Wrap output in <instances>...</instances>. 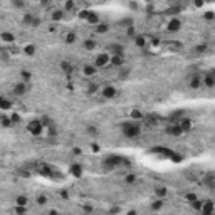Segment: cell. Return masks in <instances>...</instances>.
Here are the masks:
<instances>
[{
    "label": "cell",
    "instance_id": "obj_32",
    "mask_svg": "<svg viewBox=\"0 0 215 215\" xmlns=\"http://www.w3.org/2000/svg\"><path fill=\"white\" fill-rule=\"evenodd\" d=\"M207 49H208V46H207V44H200V46H197V47H195V52H197V54H203Z\"/></svg>",
    "mask_w": 215,
    "mask_h": 215
},
{
    "label": "cell",
    "instance_id": "obj_22",
    "mask_svg": "<svg viewBox=\"0 0 215 215\" xmlns=\"http://www.w3.org/2000/svg\"><path fill=\"white\" fill-rule=\"evenodd\" d=\"M161 208H163V200L161 198H156L151 203V210H153V212H160Z\"/></svg>",
    "mask_w": 215,
    "mask_h": 215
},
{
    "label": "cell",
    "instance_id": "obj_11",
    "mask_svg": "<svg viewBox=\"0 0 215 215\" xmlns=\"http://www.w3.org/2000/svg\"><path fill=\"white\" fill-rule=\"evenodd\" d=\"M69 172H71V175H72V177L79 178V177L83 175V166H81L79 163H74V165H71V170H69Z\"/></svg>",
    "mask_w": 215,
    "mask_h": 215
},
{
    "label": "cell",
    "instance_id": "obj_13",
    "mask_svg": "<svg viewBox=\"0 0 215 215\" xmlns=\"http://www.w3.org/2000/svg\"><path fill=\"white\" fill-rule=\"evenodd\" d=\"M103 96H104L106 99H111V98H114L116 96V89L113 86H106L104 89H103Z\"/></svg>",
    "mask_w": 215,
    "mask_h": 215
},
{
    "label": "cell",
    "instance_id": "obj_14",
    "mask_svg": "<svg viewBox=\"0 0 215 215\" xmlns=\"http://www.w3.org/2000/svg\"><path fill=\"white\" fill-rule=\"evenodd\" d=\"M203 86H207V88H214L215 86V76L214 74H207V76H203Z\"/></svg>",
    "mask_w": 215,
    "mask_h": 215
},
{
    "label": "cell",
    "instance_id": "obj_20",
    "mask_svg": "<svg viewBox=\"0 0 215 215\" xmlns=\"http://www.w3.org/2000/svg\"><path fill=\"white\" fill-rule=\"evenodd\" d=\"M27 203H29V198L24 197V195H19V197L15 198V205H17V207H27Z\"/></svg>",
    "mask_w": 215,
    "mask_h": 215
},
{
    "label": "cell",
    "instance_id": "obj_7",
    "mask_svg": "<svg viewBox=\"0 0 215 215\" xmlns=\"http://www.w3.org/2000/svg\"><path fill=\"white\" fill-rule=\"evenodd\" d=\"M188 86L192 88V89H198L200 86H203V79H202V76H198V74L192 76V77H190Z\"/></svg>",
    "mask_w": 215,
    "mask_h": 215
},
{
    "label": "cell",
    "instance_id": "obj_19",
    "mask_svg": "<svg viewBox=\"0 0 215 215\" xmlns=\"http://www.w3.org/2000/svg\"><path fill=\"white\" fill-rule=\"evenodd\" d=\"M155 193H156V197L158 198H165L166 197V193H168V190H166V187H156L155 188Z\"/></svg>",
    "mask_w": 215,
    "mask_h": 215
},
{
    "label": "cell",
    "instance_id": "obj_9",
    "mask_svg": "<svg viewBox=\"0 0 215 215\" xmlns=\"http://www.w3.org/2000/svg\"><path fill=\"white\" fill-rule=\"evenodd\" d=\"M182 29V20L180 19H172L168 22V30L170 32H178Z\"/></svg>",
    "mask_w": 215,
    "mask_h": 215
},
{
    "label": "cell",
    "instance_id": "obj_30",
    "mask_svg": "<svg viewBox=\"0 0 215 215\" xmlns=\"http://www.w3.org/2000/svg\"><path fill=\"white\" fill-rule=\"evenodd\" d=\"M185 198H187V202H188V203H193V202H197V195L195 193H192V192H188V193L185 195Z\"/></svg>",
    "mask_w": 215,
    "mask_h": 215
},
{
    "label": "cell",
    "instance_id": "obj_52",
    "mask_svg": "<svg viewBox=\"0 0 215 215\" xmlns=\"http://www.w3.org/2000/svg\"><path fill=\"white\" fill-rule=\"evenodd\" d=\"M128 215H138V214H136V210H130V212H128Z\"/></svg>",
    "mask_w": 215,
    "mask_h": 215
},
{
    "label": "cell",
    "instance_id": "obj_46",
    "mask_svg": "<svg viewBox=\"0 0 215 215\" xmlns=\"http://www.w3.org/2000/svg\"><path fill=\"white\" fill-rule=\"evenodd\" d=\"M96 91H98V86H96V84H91L89 86V93H96Z\"/></svg>",
    "mask_w": 215,
    "mask_h": 215
},
{
    "label": "cell",
    "instance_id": "obj_15",
    "mask_svg": "<svg viewBox=\"0 0 215 215\" xmlns=\"http://www.w3.org/2000/svg\"><path fill=\"white\" fill-rule=\"evenodd\" d=\"M178 125L182 126L183 133H185V131H190V130H192V119H190V118H182V121H180Z\"/></svg>",
    "mask_w": 215,
    "mask_h": 215
},
{
    "label": "cell",
    "instance_id": "obj_24",
    "mask_svg": "<svg viewBox=\"0 0 215 215\" xmlns=\"http://www.w3.org/2000/svg\"><path fill=\"white\" fill-rule=\"evenodd\" d=\"M94 30L98 32V34H106V32L109 30V25H108V24H98V25L94 27Z\"/></svg>",
    "mask_w": 215,
    "mask_h": 215
},
{
    "label": "cell",
    "instance_id": "obj_34",
    "mask_svg": "<svg viewBox=\"0 0 215 215\" xmlns=\"http://www.w3.org/2000/svg\"><path fill=\"white\" fill-rule=\"evenodd\" d=\"M86 131H88L89 136H98V128H96V126H88V130H86Z\"/></svg>",
    "mask_w": 215,
    "mask_h": 215
},
{
    "label": "cell",
    "instance_id": "obj_17",
    "mask_svg": "<svg viewBox=\"0 0 215 215\" xmlns=\"http://www.w3.org/2000/svg\"><path fill=\"white\" fill-rule=\"evenodd\" d=\"M83 46L86 51H94L96 49V41L94 39H86V41L83 42Z\"/></svg>",
    "mask_w": 215,
    "mask_h": 215
},
{
    "label": "cell",
    "instance_id": "obj_6",
    "mask_svg": "<svg viewBox=\"0 0 215 215\" xmlns=\"http://www.w3.org/2000/svg\"><path fill=\"white\" fill-rule=\"evenodd\" d=\"M12 93L15 96H24L27 94V83H24V81H20V83H17L14 88H12Z\"/></svg>",
    "mask_w": 215,
    "mask_h": 215
},
{
    "label": "cell",
    "instance_id": "obj_27",
    "mask_svg": "<svg viewBox=\"0 0 215 215\" xmlns=\"http://www.w3.org/2000/svg\"><path fill=\"white\" fill-rule=\"evenodd\" d=\"M20 77H22V81H24V83H29V81L32 79V74L29 72V71H25V69H24V71L20 72Z\"/></svg>",
    "mask_w": 215,
    "mask_h": 215
},
{
    "label": "cell",
    "instance_id": "obj_25",
    "mask_svg": "<svg viewBox=\"0 0 215 215\" xmlns=\"http://www.w3.org/2000/svg\"><path fill=\"white\" fill-rule=\"evenodd\" d=\"M64 17V12L62 10H54L52 14H51V19H52L54 22H57V20H61Z\"/></svg>",
    "mask_w": 215,
    "mask_h": 215
},
{
    "label": "cell",
    "instance_id": "obj_21",
    "mask_svg": "<svg viewBox=\"0 0 215 215\" xmlns=\"http://www.w3.org/2000/svg\"><path fill=\"white\" fill-rule=\"evenodd\" d=\"M88 24H91V25H98L99 24V17H98V14H94V12H91L89 17H88Z\"/></svg>",
    "mask_w": 215,
    "mask_h": 215
},
{
    "label": "cell",
    "instance_id": "obj_31",
    "mask_svg": "<svg viewBox=\"0 0 215 215\" xmlns=\"http://www.w3.org/2000/svg\"><path fill=\"white\" fill-rule=\"evenodd\" d=\"M76 39H77V37H76V34H74V32H69L67 35H66V42H67V44H74V42H76Z\"/></svg>",
    "mask_w": 215,
    "mask_h": 215
},
{
    "label": "cell",
    "instance_id": "obj_1",
    "mask_svg": "<svg viewBox=\"0 0 215 215\" xmlns=\"http://www.w3.org/2000/svg\"><path fill=\"white\" fill-rule=\"evenodd\" d=\"M121 131H123V135L126 138H136V136H140L141 130H140V125L138 123L128 121V123H125V125L121 126Z\"/></svg>",
    "mask_w": 215,
    "mask_h": 215
},
{
    "label": "cell",
    "instance_id": "obj_12",
    "mask_svg": "<svg viewBox=\"0 0 215 215\" xmlns=\"http://www.w3.org/2000/svg\"><path fill=\"white\" fill-rule=\"evenodd\" d=\"M0 39L5 42V44H14V41H15V35H14L12 32H2V34H0Z\"/></svg>",
    "mask_w": 215,
    "mask_h": 215
},
{
    "label": "cell",
    "instance_id": "obj_36",
    "mask_svg": "<svg viewBox=\"0 0 215 215\" xmlns=\"http://www.w3.org/2000/svg\"><path fill=\"white\" fill-rule=\"evenodd\" d=\"M35 202L39 205H46V203H47V197H46V195H39V197L35 198Z\"/></svg>",
    "mask_w": 215,
    "mask_h": 215
},
{
    "label": "cell",
    "instance_id": "obj_49",
    "mask_svg": "<svg viewBox=\"0 0 215 215\" xmlns=\"http://www.w3.org/2000/svg\"><path fill=\"white\" fill-rule=\"evenodd\" d=\"M39 24H41V20H39V19H35V20H34V24H32V27H37Z\"/></svg>",
    "mask_w": 215,
    "mask_h": 215
},
{
    "label": "cell",
    "instance_id": "obj_10",
    "mask_svg": "<svg viewBox=\"0 0 215 215\" xmlns=\"http://www.w3.org/2000/svg\"><path fill=\"white\" fill-rule=\"evenodd\" d=\"M96 71H98V69L94 67V64H84L83 66V72H84L86 77H93L96 74Z\"/></svg>",
    "mask_w": 215,
    "mask_h": 215
},
{
    "label": "cell",
    "instance_id": "obj_8",
    "mask_svg": "<svg viewBox=\"0 0 215 215\" xmlns=\"http://www.w3.org/2000/svg\"><path fill=\"white\" fill-rule=\"evenodd\" d=\"M166 133L172 135V136H182V135H183V130H182L180 125H172V126L166 128Z\"/></svg>",
    "mask_w": 215,
    "mask_h": 215
},
{
    "label": "cell",
    "instance_id": "obj_51",
    "mask_svg": "<svg viewBox=\"0 0 215 215\" xmlns=\"http://www.w3.org/2000/svg\"><path fill=\"white\" fill-rule=\"evenodd\" d=\"M49 215H59V212H57V210H51V212H49Z\"/></svg>",
    "mask_w": 215,
    "mask_h": 215
},
{
    "label": "cell",
    "instance_id": "obj_43",
    "mask_svg": "<svg viewBox=\"0 0 215 215\" xmlns=\"http://www.w3.org/2000/svg\"><path fill=\"white\" fill-rule=\"evenodd\" d=\"M10 119H12V123H19V121H20V116L17 114V113H14V114L10 116Z\"/></svg>",
    "mask_w": 215,
    "mask_h": 215
},
{
    "label": "cell",
    "instance_id": "obj_50",
    "mask_svg": "<svg viewBox=\"0 0 215 215\" xmlns=\"http://www.w3.org/2000/svg\"><path fill=\"white\" fill-rule=\"evenodd\" d=\"M14 5L15 7H24V4H22V2H14Z\"/></svg>",
    "mask_w": 215,
    "mask_h": 215
},
{
    "label": "cell",
    "instance_id": "obj_45",
    "mask_svg": "<svg viewBox=\"0 0 215 215\" xmlns=\"http://www.w3.org/2000/svg\"><path fill=\"white\" fill-rule=\"evenodd\" d=\"M91 150H93L94 153H98L99 151V145H94V143H93V145H91Z\"/></svg>",
    "mask_w": 215,
    "mask_h": 215
},
{
    "label": "cell",
    "instance_id": "obj_2",
    "mask_svg": "<svg viewBox=\"0 0 215 215\" xmlns=\"http://www.w3.org/2000/svg\"><path fill=\"white\" fill-rule=\"evenodd\" d=\"M27 131L30 133L32 136H41L42 131H44V125H42L41 119H32L29 125H27Z\"/></svg>",
    "mask_w": 215,
    "mask_h": 215
},
{
    "label": "cell",
    "instance_id": "obj_29",
    "mask_svg": "<svg viewBox=\"0 0 215 215\" xmlns=\"http://www.w3.org/2000/svg\"><path fill=\"white\" fill-rule=\"evenodd\" d=\"M61 69H62L64 72H71V71H72V66L69 62H66V61H62V62H61Z\"/></svg>",
    "mask_w": 215,
    "mask_h": 215
},
{
    "label": "cell",
    "instance_id": "obj_16",
    "mask_svg": "<svg viewBox=\"0 0 215 215\" xmlns=\"http://www.w3.org/2000/svg\"><path fill=\"white\" fill-rule=\"evenodd\" d=\"M123 64H125V57H123V56H111V66L121 67Z\"/></svg>",
    "mask_w": 215,
    "mask_h": 215
},
{
    "label": "cell",
    "instance_id": "obj_47",
    "mask_svg": "<svg viewBox=\"0 0 215 215\" xmlns=\"http://www.w3.org/2000/svg\"><path fill=\"white\" fill-rule=\"evenodd\" d=\"M128 35H135V27H128Z\"/></svg>",
    "mask_w": 215,
    "mask_h": 215
},
{
    "label": "cell",
    "instance_id": "obj_44",
    "mask_svg": "<svg viewBox=\"0 0 215 215\" xmlns=\"http://www.w3.org/2000/svg\"><path fill=\"white\" fill-rule=\"evenodd\" d=\"M64 7H66V10H72V9H74V2H67Z\"/></svg>",
    "mask_w": 215,
    "mask_h": 215
},
{
    "label": "cell",
    "instance_id": "obj_40",
    "mask_svg": "<svg viewBox=\"0 0 215 215\" xmlns=\"http://www.w3.org/2000/svg\"><path fill=\"white\" fill-rule=\"evenodd\" d=\"M203 19H205V20H214V19H215V14H214V12H205V14H203Z\"/></svg>",
    "mask_w": 215,
    "mask_h": 215
},
{
    "label": "cell",
    "instance_id": "obj_37",
    "mask_svg": "<svg viewBox=\"0 0 215 215\" xmlns=\"http://www.w3.org/2000/svg\"><path fill=\"white\" fill-rule=\"evenodd\" d=\"M15 214L17 215H25L27 214V207H17L15 205Z\"/></svg>",
    "mask_w": 215,
    "mask_h": 215
},
{
    "label": "cell",
    "instance_id": "obj_18",
    "mask_svg": "<svg viewBox=\"0 0 215 215\" xmlns=\"http://www.w3.org/2000/svg\"><path fill=\"white\" fill-rule=\"evenodd\" d=\"M12 106H14V104H12V101H10V99H7V98H0V108H2L4 111L10 109Z\"/></svg>",
    "mask_w": 215,
    "mask_h": 215
},
{
    "label": "cell",
    "instance_id": "obj_5",
    "mask_svg": "<svg viewBox=\"0 0 215 215\" xmlns=\"http://www.w3.org/2000/svg\"><path fill=\"white\" fill-rule=\"evenodd\" d=\"M108 54L109 56H123L125 54V47L121 44H109L108 46Z\"/></svg>",
    "mask_w": 215,
    "mask_h": 215
},
{
    "label": "cell",
    "instance_id": "obj_42",
    "mask_svg": "<svg viewBox=\"0 0 215 215\" xmlns=\"http://www.w3.org/2000/svg\"><path fill=\"white\" fill-rule=\"evenodd\" d=\"M202 205H203V202H202V200H197V202L192 203V207H193L195 210H202Z\"/></svg>",
    "mask_w": 215,
    "mask_h": 215
},
{
    "label": "cell",
    "instance_id": "obj_28",
    "mask_svg": "<svg viewBox=\"0 0 215 215\" xmlns=\"http://www.w3.org/2000/svg\"><path fill=\"white\" fill-rule=\"evenodd\" d=\"M24 52H25L27 56H34V54H35V47H34L32 44H29V46L24 47Z\"/></svg>",
    "mask_w": 215,
    "mask_h": 215
},
{
    "label": "cell",
    "instance_id": "obj_41",
    "mask_svg": "<svg viewBox=\"0 0 215 215\" xmlns=\"http://www.w3.org/2000/svg\"><path fill=\"white\" fill-rule=\"evenodd\" d=\"M89 14H91V10H83L81 14H79V19H83V20H88Z\"/></svg>",
    "mask_w": 215,
    "mask_h": 215
},
{
    "label": "cell",
    "instance_id": "obj_3",
    "mask_svg": "<svg viewBox=\"0 0 215 215\" xmlns=\"http://www.w3.org/2000/svg\"><path fill=\"white\" fill-rule=\"evenodd\" d=\"M94 67L96 69H99V67H108L111 64V56L108 52H103V54H98L94 59Z\"/></svg>",
    "mask_w": 215,
    "mask_h": 215
},
{
    "label": "cell",
    "instance_id": "obj_4",
    "mask_svg": "<svg viewBox=\"0 0 215 215\" xmlns=\"http://www.w3.org/2000/svg\"><path fill=\"white\" fill-rule=\"evenodd\" d=\"M200 215H215V203L212 200H205L200 210Z\"/></svg>",
    "mask_w": 215,
    "mask_h": 215
},
{
    "label": "cell",
    "instance_id": "obj_33",
    "mask_svg": "<svg viewBox=\"0 0 215 215\" xmlns=\"http://www.w3.org/2000/svg\"><path fill=\"white\" fill-rule=\"evenodd\" d=\"M130 116H131L133 119H141V118H143V114H141V111H140V109H133Z\"/></svg>",
    "mask_w": 215,
    "mask_h": 215
},
{
    "label": "cell",
    "instance_id": "obj_26",
    "mask_svg": "<svg viewBox=\"0 0 215 215\" xmlns=\"http://www.w3.org/2000/svg\"><path fill=\"white\" fill-rule=\"evenodd\" d=\"M22 20H24V24H27V25H30V27H32V24H34V20H35V17L32 15V14H25Z\"/></svg>",
    "mask_w": 215,
    "mask_h": 215
},
{
    "label": "cell",
    "instance_id": "obj_23",
    "mask_svg": "<svg viewBox=\"0 0 215 215\" xmlns=\"http://www.w3.org/2000/svg\"><path fill=\"white\" fill-rule=\"evenodd\" d=\"M135 44H136L138 47H145V46L148 44V41L143 35H135Z\"/></svg>",
    "mask_w": 215,
    "mask_h": 215
},
{
    "label": "cell",
    "instance_id": "obj_35",
    "mask_svg": "<svg viewBox=\"0 0 215 215\" xmlns=\"http://www.w3.org/2000/svg\"><path fill=\"white\" fill-rule=\"evenodd\" d=\"M125 182H126V183H135V182H136V175H133V173L126 175V177H125Z\"/></svg>",
    "mask_w": 215,
    "mask_h": 215
},
{
    "label": "cell",
    "instance_id": "obj_39",
    "mask_svg": "<svg viewBox=\"0 0 215 215\" xmlns=\"http://www.w3.org/2000/svg\"><path fill=\"white\" fill-rule=\"evenodd\" d=\"M119 212H121L119 207H111V208L108 210V215H118Z\"/></svg>",
    "mask_w": 215,
    "mask_h": 215
},
{
    "label": "cell",
    "instance_id": "obj_38",
    "mask_svg": "<svg viewBox=\"0 0 215 215\" xmlns=\"http://www.w3.org/2000/svg\"><path fill=\"white\" fill-rule=\"evenodd\" d=\"M10 125H14V123H12V119H10V118H7V116H4V118H2V126L9 128Z\"/></svg>",
    "mask_w": 215,
    "mask_h": 215
},
{
    "label": "cell",
    "instance_id": "obj_48",
    "mask_svg": "<svg viewBox=\"0 0 215 215\" xmlns=\"http://www.w3.org/2000/svg\"><path fill=\"white\" fill-rule=\"evenodd\" d=\"M61 197H62V198H69V193L66 190H62V192H61Z\"/></svg>",
    "mask_w": 215,
    "mask_h": 215
}]
</instances>
